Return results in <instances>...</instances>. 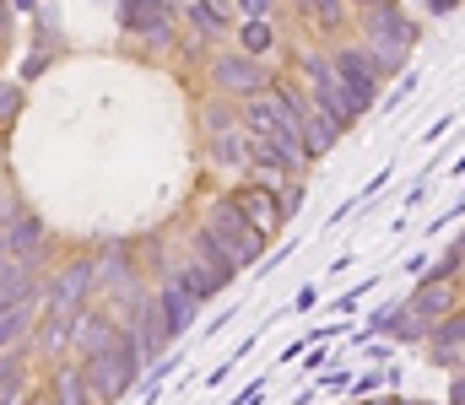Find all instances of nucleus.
Segmentation results:
<instances>
[{"label":"nucleus","instance_id":"1","mask_svg":"<svg viewBox=\"0 0 465 405\" xmlns=\"http://www.w3.org/2000/svg\"><path fill=\"white\" fill-rule=\"evenodd\" d=\"M135 373H141V352H135L130 330H114V341L82 362V379H87V395H93V405L119 400V395L135 384Z\"/></svg>","mask_w":465,"mask_h":405},{"label":"nucleus","instance_id":"2","mask_svg":"<svg viewBox=\"0 0 465 405\" xmlns=\"http://www.w3.org/2000/svg\"><path fill=\"white\" fill-rule=\"evenodd\" d=\"M206 238L223 249V260H228L232 270L254 265V260H260V249H265V238L243 222V211H238L232 200H217V206H212V217H206Z\"/></svg>","mask_w":465,"mask_h":405},{"label":"nucleus","instance_id":"3","mask_svg":"<svg viewBox=\"0 0 465 405\" xmlns=\"http://www.w3.org/2000/svg\"><path fill=\"white\" fill-rule=\"evenodd\" d=\"M309 109H320L336 130H347L351 120L362 114L357 103L347 98V87L336 82V71H331V60H320V54H309Z\"/></svg>","mask_w":465,"mask_h":405},{"label":"nucleus","instance_id":"4","mask_svg":"<svg viewBox=\"0 0 465 405\" xmlns=\"http://www.w3.org/2000/svg\"><path fill=\"white\" fill-rule=\"evenodd\" d=\"M212 87L228 92V98H249V103H254V92H271V71H265L260 60H249V54H217Z\"/></svg>","mask_w":465,"mask_h":405},{"label":"nucleus","instance_id":"5","mask_svg":"<svg viewBox=\"0 0 465 405\" xmlns=\"http://www.w3.org/2000/svg\"><path fill=\"white\" fill-rule=\"evenodd\" d=\"M331 71H336V82L347 87V98L357 103V109H368V103H373V92H379V82H384L379 60H373V54H362V49H336V54H331Z\"/></svg>","mask_w":465,"mask_h":405},{"label":"nucleus","instance_id":"6","mask_svg":"<svg viewBox=\"0 0 465 405\" xmlns=\"http://www.w3.org/2000/svg\"><path fill=\"white\" fill-rule=\"evenodd\" d=\"M228 200L243 211V222H249L260 238H271V233L282 227V195H276V189H265V184H238Z\"/></svg>","mask_w":465,"mask_h":405},{"label":"nucleus","instance_id":"7","mask_svg":"<svg viewBox=\"0 0 465 405\" xmlns=\"http://www.w3.org/2000/svg\"><path fill=\"white\" fill-rule=\"evenodd\" d=\"M450 308H455V286H450V281H417V292H411V303H406L411 330H422V324H444Z\"/></svg>","mask_w":465,"mask_h":405},{"label":"nucleus","instance_id":"8","mask_svg":"<svg viewBox=\"0 0 465 405\" xmlns=\"http://www.w3.org/2000/svg\"><path fill=\"white\" fill-rule=\"evenodd\" d=\"M195 308H201V297H190L179 281H168V286H163V297H157V313H163V324H168V341H173L179 330H190Z\"/></svg>","mask_w":465,"mask_h":405},{"label":"nucleus","instance_id":"9","mask_svg":"<svg viewBox=\"0 0 465 405\" xmlns=\"http://www.w3.org/2000/svg\"><path fill=\"white\" fill-rule=\"evenodd\" d=\"M93 281V265H71L49 286V313H82V292Z\"/></svg>","mask_w":465,"mask_h":405},{"label":"nucleus","instance_id":"10","mask_svg":"<svg viewBox=\"0 0 465 405\" xmlns=\"http://www.w3.org/2000/svg\"><path fill=\"white\" fill-rule=\"evenodd\" d=\"M141 313V324L130 330V341H135V352H141V362H152L163 346H168V324H163V313H157V303H141L135 308Z\"/></svg>","mask_w":465,"mask_h":405},{"label":"nucleus","instance_id":"11","mask_svg":"<svg viewBox=\"0 0 465 405\" xmlns=\"http://www.w3.org/2000/svg\"><path fill=\"white\" fill-rule=\"evenodd\" d=\"M0 244H5V260H27V255H38V244H44V222H38L33 211H16V222H11V233H5Z\"/></svg>","mask_w":465,"mask_h":405},{"label":"nucleus","instance_id":"12","mask_svg":"<svg viewBox=\"0 0 465 405\" xmlns=\"http://www.w3.org/2000/svg\"><path fill=\"white\" fill-rule=\"evenodd\" d=\"M228 281H232L228 265H217V260H195V265L184 270V281H179V286H184L190 297H212V292H223Z\"/></svg>","mask_w":465,"mask_h":405},{"label":"nucleus","instance_id":"13","mask_svg":"<svg viewBox=\"0 0 465 405\" xmlns=\"http://www.w3.org/2000/svg\"><path fill=\"white\" fill-rule=\"evenodd\" d=\"M119 22H124L130 33L168 38V11H163V5H146V0H135V5H124V11H119Z\"/></svg>","mask_w":465,"mask_h":405},{"label":"nucleus","instance_id":"14","mask_svg":"<svg viewBox=\"0 0 465 405\" xmlns=\"http://www.w3.org/2000/svg\"><path fill=\"white\" fill-rule=\"evenodd\" d=\"M49 405H93L82 368H60V373H54V384H49Z\"/></svg>","mask_w":465,"mask_h":405},{"label":"nucleus","instance_id":"15","mask_svg":"<svg viewBox=\"0 0 465 405\" xmlns=\"http://www.w3.org/2000/svg\"><path fill=\"white\" fill-rule=\"evenodd\" d=\"M27 319H33V303H16V308H0V352L16 346L27 335Z\"/></svg>","mask_w":465,"mask_h":405},{"label":"nucleus","instance_id":"16","mask_svg":"<svg viewBox=\"0 0 465 405\" xmlns=\"http://www.w3.org/2000/svg\"><path fill=\"white\" fill-rule=\"evenodd\" d=\"M212 151H217L223 162H243V157H249V135H243V125H228V130L212 140Z\"/></svg>","mask_w":465,"mask_h":405},{"label":"nucleus","instance_id":"17","mask_svg":"<svg viewBox=\"0 0 465 405\" xmlns=\"http://www.w3.org/2000/svg\"><path fill=\"white\" fill-rule=\"evenodd\" d=\"M184 16H190V27H195V33H206V38H217V33L228 27V16H223L217 5H184Z\"/></svg>","mask_w":465,"mask_h":405},{"label":"nucleus","instance_id":"18","mask_svg":"<svg viewBox=\"0 0 465 405\" xmlns=\"http://www.w3.org/2000/svg\"><path fill=\"white\" fill-rule=\"evenodd\" d=\"M238 43H243L238 54H249V60H260V54L271 49V27H265V22H243V33H238Z\"/></svg>","mask_w":465,"mask_h":405},{"label":"nucleus","instance_id":"19","mask_svg":"<svg viewBox=\"0 0 465 405\" xmlns=\"http://www.w3.org/2000/svg\"><path fill=\"white\" fill-rule=\"evenodd\" d=\"M22 114V87H11V82H0V125H11Z\"/></svg>","mask_w":465,"mask_h":405},{"label":"nucleus","instance_id":"20","mask_svg":"<svg viewBox=\"0 0 465 405\" xmlns=\"http://www.w3.org/2000/svg\"><path fill=\"white\" fill-rule=\"evenodd\" d=\"M433 341H439V346H450V341H465V313H455V319H444V324L433 330Z\"/></svg>","mask_w":465,"mask_h":405},{"label":"nucleus","instance_id":"21","mask_svg":"<svg viewBox=\"0 0 465 405\" xmlns=\"http://www.w3.org/2000/svg\"><path fill=\"white\" fill-rule=\"evenodd\" d=\"M243 16H249V22H265V16H271V0H243Z\"/></svg>","mask_w":465,"mask_h":405},{"label":"nucleus","instance_id":"22","mask_svg":"<svg viewBox=\"0 0 465 405\" xmlns=\"http://www.w3.org/2000/svg\"><path fill=\"white\" fill-rule=\"evenodd\" d=\"M314 22H325V27L341 22V5H314Z\"/></svg>","mask_w":465,"mask_h":405}]
</instances>
